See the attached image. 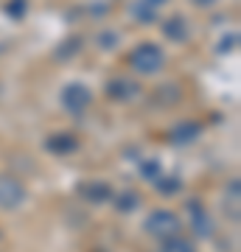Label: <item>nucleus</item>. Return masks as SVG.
Returning a JSON list of instances; mask_svg holds the SVG:
<instances>
[{"instance_id": "f257e3e1", "label": "nucleus", "mask_w": 241, "mask_h": 252, "mask_svg": "<svg viewBox=\"0 0 241 252\" xmlns=\"http://www.w3.org/2000/svg\"><path fill=\"white\" fill-rule=\"evenodd\" d=\"M163 64H166V54H163V48L154 45V42H140V45L132 48V54H129V67H132L135 73H140V76H154V73H160Z\"/></svg>"}, {"instance_id": "f03ea898", "label": "nucleus", "mask_w": 241, "mask_h": 252, "mask_svg": "<svg viewBox=\"0 0 241 252\" xmlns=\"http://www.w3.org/2000/svg\"><path fill=\"white\" fill-rule=\"evenodd\" d=\"M143 230H146L149 235H154L157 241H166V238H171V235H179L182 221H179V216L174 213V210H163V207H157V210H152V213L146 216Z\"/></svg>"}, {"instance_id": "7ed1b4c3", "label": "nucleus", "mask_w": 241, "mask_h": 252, "mask_svg": "<svg viewBox=\"0 0 241 252\" xmlns=\"http://www.w3.org/2000/svg\"><path fill=\"white\" fill-rule=\"evenodd\" d=\"M26 199H28V190L17 177L0 174V210H17Z\"/></svg>"}, {"instance_id": "20e7f679", "label": "nucleus", "mask_w": 241, "mask_h": 252, "mask_svg": "<svg viewBox=\"0 0 241 252\" xmlns=\"http://www.w3.org/2000/svg\"><path fill=\"white\" fill-rule=\"evenodd\" d=\"M90 101H93V93H90L87 84H81V81H73L62 90V107L73 115H81L84 109L90 107Z\"/></svg>"}, {"instance_id": "39448f33", "label": "nucleus", "mask_w": 241, "mask_h": 252, "mask_svg": "<svg viewBox=\"0 0 241 252\" xmlns=\"http://www.w3.org/2000/svg\"><path fill=\"white\" fill-rule=\"evenodd\" d=\"M188 216H191V230L197 235H213V219H210V213L205 210V205L202 202H197V199H191L188 202Z\"/></svg>"}, {"instance_id": "423d86ee", "label": "nucleus", "mask_w": 241, "mask_h": 252, "mask_svg": "<svg viewBox=\"0 0 241 252\" xmlns=\"http://www.w3.org/2000/svg\"><path fill=\"white\" fill-rule=\"evenodd\" d=\"M79 196L84 199V202H90V205H104V202L112 199V188L101 180H90L79 188Z\"/></svg>"}, {"instance_id": "0eeeda50", "label": "nucleus", "mask_w": 241, "mask_h": 252, "mask_svg": "<svg viewBox=\"0 0 241 252\" xmlns=\"http://www.w3.org/2000/svg\"><path fill=\"white\" fill-rule=\"evenodd\" d=\"M163 36L169 39V42H188V36H191V28H188L185 17L182 14H171V17L163 20Z\"/></svg>"}, {"instance_id": "6e6552de", "label": "nucleus", "mask_w": 241, "mask_h": 252, "mask_svg": "<svg viewBox=\"0 0 241 252\" xmlns=\"http://www.w3.org/2000/svg\"><path fill=\"white\" fill-rule=\"evenodd\" d=\"M140 93V84L138 81H132V79H109L107 81V95L112 101H132L135 95Z\"/></svg>"}, {"instance_id": "1a4fd4ad", "label": "nucleus", "mask_w": 241, "mask_h": 252, "mask_svg": "<svg viewBox=\"0 0 241 252\" xmlns=\"http://www.w3.org/2000/svg\"><path fill=\"white\" fill-rule=\"evenodd\" d=\"M45 149L51 154H56V157H68V154H73L79 149V140L70 132H56V135H51L45 140Z\"/></svg>"}, {"instance_id": "9d476101", "label": "nucleus", "mask_w": 241, "mask_h": 252, "mask_svg": "<svg viewBox=\"0 0 241 252\" xmlns=\"http://www.w3.org/2000/svg\"><path fill=\"white\" fill-rule=\"evenodd\" d=\"M199 129L202 126L197 121H188V124H177L174 129L169 132V140L171 143H191L194 137H199Z\"/></svg>"}, {"instance_id": "9b49d317", "label": "nucleus", "mask_w": 241, "mask_h": 252, "mask_svg": "<svg viewBox=\"0 0 241 252\" xmlns=\"http://www.w3.org/2000/svg\"><path fill=\"white\" fill-rule=\"evenodd\" d=\"M179 98H182V90H179V84H160L157 90H154V101L157 104H163V107H174V104H179Z\"/></svg>"}, {"instance_id": "f8f14e48", "label": "nucleus", "mask_w": 241, "mask_h": 252, "mask_svg": "<svg viewBox=\"0 0 241 252\" xmlns=\"http://www.w3.org/2000/svg\"><path fill=\"white\" fill-rule=\"evenodd\" d=\"M160 252H197L191 238H182V235H171L166 241H160Z\"/></svg>"}, {"instance_id": "ddd939ff", "label": "nucleus", "mask_w": 241, "mask_h": 252, "mask_svg": "<svg viewBox=\"0 0 241 252\" xmlns=\"http://www.w3.org/2000/svg\"><path fill=\"white\" fill-rule=\"evenodd\" d=\"M132 14L138 17V23H154V20H157V9H152V6L143 3V0L132 3Z\"/></svg>"}, {"instance_id": "4468645a", "label": "nucleus", "mask_w": 241, "mask_h": 252, "mask_svg": "<svg viewBox=\"0 0 241 252\" xmlns=\"http://www.w3.org/2000/svg\"><path fill=\"white\" fill-rule=\"evenodd\" d=\"M138 205H140V199H138V193H132V190H124V193L115 196V207L121 213H129V210H135Z\"/></svg>"}, {"instance_id": "2eb2a0df", "label": "nucleus", "mask_w": 241, "mask_h": 252, "mask_svg": "<svg viewBox=\"0 0 241 252\" xmlns=\"http://www.w3.org/2000/svg\"><path fill=\"white\" fill-rule=\"evenodd\" d=\"M81 51V39L76 36V39H65V45L56 48V56L59 59H68V56H76Z\"/></svg>"}, {"instance_id": "dca6fc26", "label": "nucleus", "mask_w": 241, "mask_h": 252, "mask_svg": "<svg viewBox=\"0 0 241 252\" xmlns=\"http://www.w3.org/2000/svg\"><path fill=\"white\" fill-rule=\"evenodd\" d=\"M118 39H121L118 31H101V34H99V45L104 48V51H109V48L118 45Z\"/></svg>"}, {"instance_id": "f3484780", "label": "nucleus", "mask_w": 241, "mask_h": 252, "mask_svg": "<svg viewBox=\"0 0 241 252\" xmlns=\"http://www.w3.org/2000/svg\"><path fill=\"white\" fill-rule=\"evenodd\" d=\"M157 190H160V193H177L179 180L177 177H163V180H157Z\"/></svg>"}, {"instance_id": "a211bd4d", "label": "nucleus", "mask_w": 241, "mask_h": 252, "mask_svg": "<svg viewBox=\"0 0 241 252\" xmlns=\"http://www.w3.org/2000/svg\"><path fill=\"white\" fill-rule=\"evenodd\" d=\"M140 171L146 174V180H157V177H163L160 174V165L154 160H149V162H140Z\"/></svg>"}, {"instance_id": "6ab92c4d", "label": "nucleus", "mask_w": 241, "mask_h": 252, "mask_svg": "<svg viewBox=\"0 0 241 252\" xmlns=\"http://www.w3.org/2000/svg\"><path fill=\"white\" fill-rule=\"evenodd\" d=\"M6 11H9V14H14V17H20V14L26 11V0H11L9 6H6Z\"/></svg>"}, {"instance_id": "aec40b11", "label": "nucleus", "mask_w": 241, "mask_h": 252, "mask_svg": "<svg viewBox=\"0 0 241 252\" xmlns=\"http://www.w3.org/2000/svg\"><path fill=\"white\" fill-rule=\"evenodd\" d=\"M194 6H199V9H207V6H213L216 0H191Z\"/></svg>"}, {"instance_id": "412c9836", "label": "nucleus", "mask_w": 241, "mask_h": 252, "mask_svg": "<svg viewBox=\"0 0 241 252\" xmlns=\"http://www.w3.org/2000/svg\"><path fill=\"white\" fill-rule=\"evenodd\" d=\"M143 3H149V6H152V9H160L163 3H169V0H143Z\"/></svg>"}, {"instance_id": "4be33fe9", "label": "nucleus", "mask_w": 241, "mask_h": 252, "mask_svg": "<svg viewBox=\"0 0 241 252\" xmlns=\"http://www.w3.org/2000/svg\"><path fill=\"white\" fill-rule=\"evenodd\" d=\"M0 238H3V230H0Z\"/></svg>"}]
</instances>
